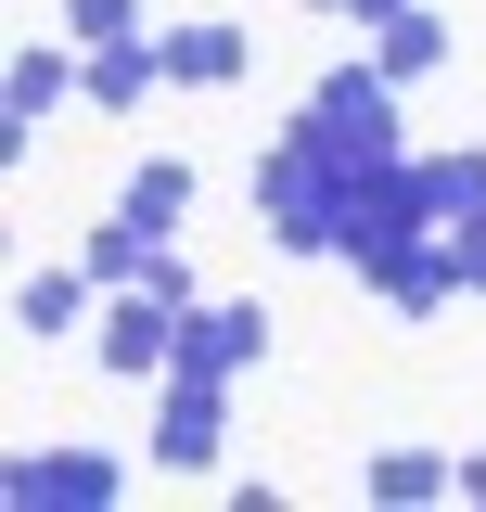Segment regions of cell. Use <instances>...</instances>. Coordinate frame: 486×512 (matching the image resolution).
Segmentation results:
<instances>
[{
	"label": "cell",
	"mask_w": 486,
	"mask_h": 512,
	"mask_svg": "<svg viewBox=\"0 0 486 512\" xmlns=\"http://www.w3.org/2000/svg\"><path fill=\"white\" fill-rule=\"evenodd\" d=\"M256 218H269L295 256L333 269V128H320V116H295L269 154H256Z\"/></svg>",
	"instance_id": "obj_1"
},
{
	"label": "cell",
	"mask_w": 486,
	"mask_h": 512,
	"mask_svg": "<svg viewBox=\"0 0 486 512\" xmlns=\"http://www.w3.org/2000/svg\"><path fill=\"white\" fill-rule=\"evenodd\" d=\"M0 500L13 512H116L128 461L116 448H26V461H0Z\"/></svg>",
	"instance_id": "obj_2"
},
{
	"label": "cell",
	"mask_w": 486,
	"mask_h": 512,
	"mask_svg": "<svg viewBox=\"0 0 486 512\" xmlns=\"http://www.w3.org/2000/svg\"><path fill=\"white\" fill-rule=\"evenodd\" d=\"M346 282H371L397 320H448V295H461V269H448V231H397V244H359L346 256Z\"/></svg>",
	"instance_id": "obj_3"
},
{
	"label": "cell",
	"mask_w": 486,
	"mask_h": 512,
	"mask_svg": "<svg viewBox=\"0 0 486 512\" xmlns=\"http://www.w3.org/2000/svg\"><path fill=\"white\" fill-rule=\"evenodd\" d=\"M141 461H167V474H218L231 461V384H154V448Z\"/></svg>",
	"instance_id": "obj_4"
},
{
	"label": "cell",
	"mask_w": 486,
	"mask_h": 512,
	"mask_svg": "<svg viewBox=\"0 0 486 512\" xmlns=\"http://www.w3.org/2000/svg\"><path fill=\"white\" fill-rule=\"evenodd\" d=\"M307 116L333 128L346 154H410V141H397V77H384L371 52H346V64H333V77L307 90Z\"/></svg>",
	"instance_id": "obj_5"
},
{
	"label": "cell",
	"mask_w": 486,
	"mask_h": 512,
	"mask_svg": "<svg viewBox=\"0 0 486 512\" xmlns=\"http://www.w3.org/2000/svg\"><path fill=\"white\" fill-rule=\"evenodd\" d=\"M256 359H269V308H256V295H218V308L180 320V359H167V372L180 384H243Z\"/></svg>",
	"instance_id": "obj_6"
},
{
	"label": "cell",
	"mask_w": 486,
	"mask_h": 512,
	"mask_svg": "<svg viewBox=\"0 0 486 512\" xmlns=\"http://www.w3.org/2000/svg\"><path fill=\"white\" fill-rule=\"evenodd\" d=\"M180 320H192V308H167V295H116V308H103V333H90V359H103L116 384H167Z\"/></svg>",
	"instance_id": "obj_7"
},
{
	"label": "cell",
	"mask_w": 486,
	"mask_h": 512,
	"mask_svg": "<svg viewBox=\"0 0 486 512\" xmlns=\"http://www.w3.org/2000/svg\"><path fill=\"white\" fill-rule=\"evenodd\" d=\"M154 39H167V90H243L256 77V39L231 13H192V26H154Z\"/></svg>",
	"instance_id": "obj_8"
},
{
	"label": "cell",
	"mask_w": 486,
	"mask_h": 512,
	"mask_svg": "<svg viewBox=\"0 0 486 512\" xmlns=\"http://www.w3.org/2000/svg\"><path fill=\"white\" fill-rule=\"evenodd\" d=\"M52 103H90V64L52 52V39H26V52L0 64V128H39Z\"/></svg>",
	"instance_id": "obj_9"
},
{
	"label": "cell",
	"mask_w": 486,
	"mask_h": 512,
	"mask_svg": "<svg viewBox=\"0 0 486 512\" xmlns=\"http://www.w3.org/2000/svg\"><path fill=\"white\" fill-rule=\"evenodd\" d=\"M359 487H371L384 512H435V500H461V461L397 436V448H371V461H359Z\"/></svg>",
	"instance_id": "obj_10"
},
{
	"label": "cell",
	"mask_w": 486,
	"mask_h": 512,
	"mask_svg": "<svg viewBox=\"0 0 486 512\" xmlns=\"http://www.w3.org/2000/svg\"><path fill=\"white\" fill-rule=\"evenodd\" d=\"M90 295H103V282H90L77 256H64V269H26V282H13V333H26V346H52V333L90 320Z\"/></svg>",
	"instance_id": "obj_11"
},
{
	"label": "cell",
	"mask_w": 486,
	"mask_h": 512,
	"mask_svg": "<svg viewBox=\"0 0 486 512\" xmlns=\"http://www.w3.org/2000/svg\"><path fill=\"white\" fill-rule=\"evenodd\" d=\"M141 90H167V39H154V26L90 52V103H103V116H141Z\"/></svg>",
	"instance_id": "obj_12"
},
{
	"label": "cell",
	"mask_w": 486,
	"mask_h": 512,
	"mask_svg": "<svg viewBox=\"0 0 486 512\" xmlns=\"http://www.w3.org/2000/svg\"><path fill=\"white\" fill-rule=\"evenodd\" d=\"M154 256H167V231H141V218H103V231H90V244H77V269H90V282H103V295H141V282H154Z\"/></svg>",
	"instance_id": "obj_13"
},
{
	"label": "cell",
	"mask_w": 486,
	"mask_h": 512,
	"mask_svg": "<svg viewBox=\"0 0 486 512\" xmlns=\"http://www.w3.org/2000/svg\"><path fill=\"white\" fill-rule=\"evenodd\" d=\"M371 64H384L397 90H423L435 64H448V13H435V0H410L397 26H371Z\"/></svg>",
	"instance_id": "obj_14"
},
{
	"label": "cell",
	"mask_w": 486,
	"mask_h": 512,
	"mask_svg": "<svg viewBox=\"0 0 486 512\" xmlns=\"http://www.w3.org/2000/svg\"><path fill=\"white\" fill-rule=\"evenodd\" d=\"M410 167H423L435 231H448V218H486V141H448V154H410Z\"/></svg>",
	"instance_id": "obj_15"
},
{
	"label": "cell",
	"mask_w": 486,
	"mask_h": 512,
	"mask_svg": "<svg viewBox=\"0 0 486 512\" xmlns=\"http://www.w3.org/2000/svg\"><path fill=\"white\" fill-rule=\"evenodd\" d=\"M116 205H128V218H141V231H180V218H192V167H180V154H141V167H128V192H116Z\"/></svg>",
	"instance_id": "obj_16"
},
{
	"label": "cell",
	"mask_w": 486,
	"mask_h": 512,
	"mask_svg": "<svg viewBox=\"0 0 486 512\" xmlns=\"http://www.w3.org/2000/svg\"><path fill=\"white\" fill-rule=\"evenodd\" d=\"M64 39L103 52V39H141V0H64Z\"/></svg>",
	"instance_id": "obj_17"
},
{
	"label": "cell",
	"mask_w": 486,
	"mask_h": 512,
	"mask_svg": "<svg viewBox=\"0 0 486 512\" xmlns=\"http://www.w3.org/2000/svg\"><path fill=\"white\" fill-rule=\"evenodd\" d=\"M448 269H461V295H486V218H448Z\"/></svg>",
	"instance_id": "obj_18"
},
{
	"label": "cell",
	"mask_w": 486,
	"mask_h": 512,
	"mask_svg": "<svg viewBox=\"0 0 486 512\" xmlns=\"http://www.w3.org/2000/svg\"><path fill=\"white\" fill-rule=\"evenodd\" d=\"M397 13H410V0H346V26H397Z\"/></svg>",
	"instance_id": "obj_19"
},
{
	"label": "cell",
	"mask_w": 486,
	"mask_h": 512,
	"mask_svg": "<svg viewBox=\"0 0 486 512\" xmlns=\"http://www.w3.org/2000/svg\"><path fill=\"white\" fill-rule=\"evenodd\" d=\"M461 500H474V512H486V448H461Z\"/></svg>",
	"instance_id": "obj_20"
},
{
	"label": "cell",
	"mask_w": 486,
	"mask_h": 512,
	"mask_svg": "<svg viewBox=\"0 0 486 512\" xmlns=\"http://www.w3.org/2000/svg\"><path fill=\"white\" fill-rule=\"evenodd\" d=\"M307 13H346V0H307Z\"/></svg>",
	"instance_id": "obj_21"
}]
</instances>
